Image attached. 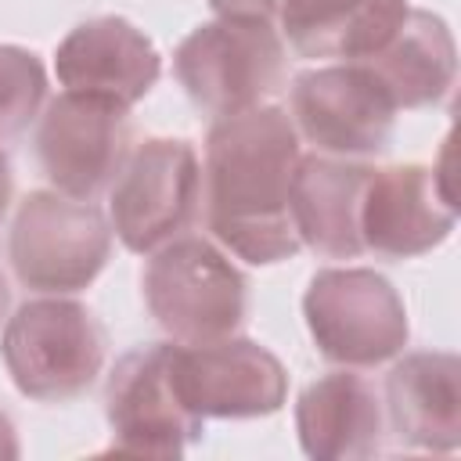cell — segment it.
Masks as SVG:
<instances>
[{
  "label": "cell",
  "mask_w": 461,
  "mask_h": 461,
  "mask_svg": "<svg viewBox=\"0 0 461 461\" xmlns=\"http://www.w3.org/2000/svg\"><path fill=\"white\" fill-rule=\"evenodd\" d=\"M303 317L317 353L342 367H375L403 353L411 324L400 292L367 267H328L310 277Z\"/></svg>",
  "instance_id": "cell-5"
},
{
  "label": "cell",
  "mask_w": 461,
  "mask_h": 461,
  "mask_svg": "<svg viewBox=\"0 0 461 461\" xmlns=\"http://www.w3.org/2000/svg\"><path fill=\"white\" fill-rule=\"evenodd\" d=\"M140 288L155 324L184 346L227 339L249 313L241 270L205 238H173L158 245L140 274Z\"/></svg>",
  "instance_id": "cell-3"
},
{
  "label": "cell",
  "mask_w": 461,
  "mask_h": 461,
  "mask_svg": "<svg viewBox=\"0 0 461 461\" xmlns=\"http://www.w3.org/2000/svg\"><path fill=\"white\" fill-rule=\"evenodd\" d=\"M173 371L184 403L198 418H267L288 396L285 364L252 339L176 346Z\"/></svg>",
  "instance_id": "cell-11"
},
{
  "label": "cell",
  "mask_w": 461,
  "mask_h": 461,
  "mask_svg": "<svg viewBox=\"0 0 461 461\" xmlns=\"http://www.w3.org/2000/svg\"><path fill=\"white\" fill-rule=\"evenodd\" d=\"M43 97H47L43 61L25 47L0 43V140L25 133Z\"/></svg>",
  "instance_id": "cell-19"
},
{
  "label": "cell",
  "mask_w": 461,
  "mask_h": 461,
  "mask_svg": "<svg viewBox=\"0 0 461 461\" xmlns=\"http://www.w3.org/2000/svg\"><path fill=\"white\" fill-rule=\"evenodd\" d=\"M54 68L65 90L133 108L162 72L155 43L126 18L101 14L79 22L54 54Z\"/></svg>",
  "instance_id": "cell-13"
},
{
  "label": "cell",
  "mask_w": 461,
  "mask_h": 461,
  "mask_svg": "<svg viewBox=\"0 0 461 461\" xmlns=\"http://www.w3.org/2000/svg\"><path fill=\"white\" fill-rule=\"evenodd\" d=\"M303 151L285 108L259 104L227 119L205 137V216L223 249L252 267L299 252L288 212V187Z\"/></svg>",
  "instance_id": "cell-1"
},
{
  "label": "cell",
  "mask_w": 461,
  "mask_h": 461,
  "mask_svg": "<svg viewBox=\"0 0 461 461\" xmlns=\"http://www.w3.org/2000/svg\"><path fill=\"white\" fill-rule=\"evenodd\" d=\"M108 353L101 321L76 299H29L7 317L0 357L14 389L40 403H68L83 396Z\"/></svg>",
  "instance_id": "cell-2"
},
{
  "label": "cell",
  "mask_w": 461,
  "mask_h": 461,
  "mask_svg": "<svg viewBox=\"0 0 461 461\" xmlns=\"http://www.w3.org/2000/svg\"><path fill=\"white\" fill-rule=\"evenodd\" d=\"M11 191H14V180H11V162H7V155L0 151V223H4V216H7Z\"/></svg>",
  "instance_id": "cell-22"
},
{
  "label": "cell",
  "mask_w": 461,
  "mask_h": 461,
  "mask_svg": "<svg viewBox=\"0 0 461 461\" xmlns=\"http://www.w3.org/2000/svg\"><path fill=\"white\" fill-rule=\"evenodd\" d=\"M176 346L151 342L122 353L104 385V418L112 425V450L180 457L187 443L202 439V421L180 396L173 371Z\"/></svg>",
  "instance_id": "cell-8"
},
{
  "label": "cell",
  "mask_w": 461,
  "mask_h": 461,
  "mask_svg": "<svg viewBox=\"0 0 461 461\" xmlns=\"http://www.w3.org/2000/svg\"><path fill=\"white\" fill-rule=\"evenodd\" d=\"M457 205L443 169L418 162L371 169L360 205L364 252L382 259H411L443 245L454 230Z\"/></svg>",
  "instance_id": "cell-12"
},
{
  "label": "cell",
  "mask_w": 461,
  "mask_h": 461,
  "mask_svg": "<svg viewBox=\"0 0 461 461\" xmlns=\"http://www.w3.org/2000/svg\"><path fill=\"white\" fill-rule=\"evenodd\" d=\"M173 72L212 119L259 108L285 83V43L270 18H216L184 36Z\"/></svg>",
  "instance_id": "cell-4"
},
{
  "label": "cell",
  "mask_w": 461,
  "mask_h": 461,
  "mask_svg": "<svg viewBox=\"0 0 461 461\" xmlns=\"http://www.w3.org/2000/svg\"><path fill=\"white\" fill-rule=\"evenodd\" d=\"M367 176L371 166L303 155L288 187V212L299 245H310L324 259H357L364 252L360 205Z\"/></svg>",
  "instance_id": "cell-14"
},
{
  "label": "cell",
  "mask_w": 461,
  "mask_h": 461,
  "mask_svg": "<svg viewBox=\"0 0 461 461\" xmlns=\"http://www.w3.org/2000/svg\"><path fill=\"white\" fill-rule=\"evenodd\" d=\"M11 457H18V436H14L11 418L0 411V461H11Z\"/></svg>",
  "instance_id": "cell-21"
},
{
  "label": "cell",
  "mask_w": 461,
  "mask_h": 461,
  "mask_svg": "<svg viewBox=\"0 0 461 461\" xmlns=\"http://www.w3.org/2000/svg\"><path fill=\"white\" fill-rule=\"evenodd\" d=\"M7 256L25 288L68 295L104 270L112 256V227L90 202L61 191H29L14 212Z\"/></svg>",
  "instance_id": "cell-6"
},
{
  "label": "cell",
  "mask_w": 461,
  "mask_h": 461,
  "mask_svg": "<svg viewBox=\"0 0 461 461\" xmlns=\"http://www.w3.org/2000/svg\"><path fill=\"white\" fill-rule=\"evenodd\" d=\"M385 411L400 443L450 454L461 447V360L454 353H407L385 378Z\"/></svg>",
  "instance_id": "cell-15"
},
{
  "label": "cell",
  "mask_w": 461,
  "mask_h": 461,
  "mask_svg": "<svg viewBox=\"0 0 461 461\" xmlns=\"http://www.w3.org/2000/svg\"><path fill=\"white\" fill-rule=\"evenodd\" d=\"M130 122L126 108L65 90L47 104L36 130V158L54 191L90 202L126 162Z\"/></svg>",
  "instance_id": "cell-10"
},
{
  "label": "cell",
  "mask_w": 461,
  "mask_h": 461,
  "mask_svg": "<svg viewBox=\"0 0 461 461\" xmlns=\"http://www.w3.org/2000/svg\"><path fill=\"white\" fill-rule=\"evenodd\" d=\"M198 194L202 169L194 148L180 137H151L115 173L108 194L112 230L130 252H155L191 227Z\"/></svg>",
  "instance_id": "cell-7"
},
{
  "label": "cell",
  "mask_w": 461,
  "mask_h": 461,
  "mask_svg": "<svg viewBox=\"0 0 461 461\" xmlns=\"http://www.w3.org/2000/svg\"><path fill=\"white\" fill-rule=\"evenodd\" d=\"M7 306H11V288H7V281H4V274H0V321L7 317Z\"/></svg>",
  "instance_id": "cell-23"
},
{
  "label": "cell",
  "mask_w": 461,
  "mask_h": 461,
  "mask_svg": "<svg viewBox=\"0 0 461 461\" xmlns=\"http://www.w3.org/2000/svg\"><path fill=\"white\" fill-rule=\"evenodd\" d=\"M407 0H281V29L303 58H371L403 22Z\"/></svg>",
  "instance_id": "cell-18"
},
{
  "label": "cell",
  "mask_w": 461,
  "mask_h": 461,
  "mask_svg": "<svg viewBox=\"0 0 461 461\" xmlns=\"http://www.w3.org/2000/svg\"><path fill=\"white\" fill-rule=\"evenodd\" d=\"M220 18H274L281 0H209Z\"/></svg>",
  "instance_id": "cell-20"
},
{
  "label": "cell",
  "mask_w": 461,
  "mask_h": 461,
  "mask_svg": "<svg viewBox=\"0 0 461 461\" xmlns=\"http://www.w3.org/2000/svg\"><path fill=\"white\" fill-rule=\"evenodd\" d=\"M295 432L306 457L357 461L382 450L385 414L378 389L349 371L310 382L295 400Z\"/></svg>",
  "instance_id": "cell-16"
},
{
  "label": "cell",
  "mask_w": 461,
  "mask_h": 461,
  "mask_svg": "<svg viewBox=\"0 0 461 461\" xmlns=\"http://www.w3.org/2000/svg\"><path fill=\"white\" fill-rule=\"evenodd\" d=\"M292 122L328 155L378 158L389 151L396 104L364 61L324 65L292 79Z\"/></svg>",
  "instance_id": "cell-9"
},
{
  "label": "cell",
  "mask_w": 461,
  "mask_h": 461,
  "mask_svg": "<svg viewBox=\"0 0 461 461\" xmlns=\"http://www.w3.org/2000/svg\"><path fill=\"white\" fill-rule=\"evenodd\" d=\"M364 65L389 90L396 108L439 104L457 72V47L447 22L432 11H407L396 32Z\"/></svg>",
  "instance_id": "cell-17"
}]
</instances>
